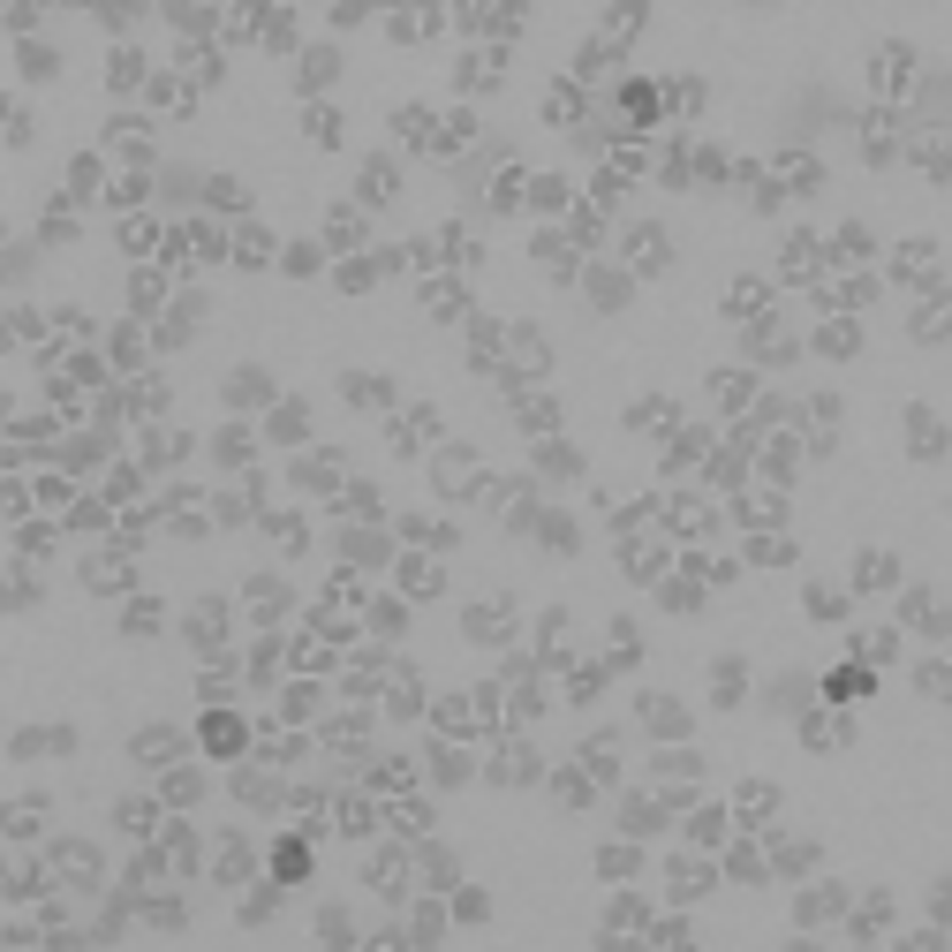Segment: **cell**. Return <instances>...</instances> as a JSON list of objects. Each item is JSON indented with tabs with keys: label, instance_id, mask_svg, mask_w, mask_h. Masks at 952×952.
<instances>
[{
	"label": "cell",
	"instance_id": "cell-6",
	"mask_svg": "<svg viewBox=\"0 0 952 952\" xmlns=\"http://www.w3.org/2000/svg\"><path fill=\"white\" fill-rule=\"evenodd\" d=\"M892 582V552H862V590H884Z\"/></svg>",
	"mask_w": 952,
	"mask_h": 952
},
{
	"label": "cell",
	"instance_id": "cell-12",
	"mask_svg": "<svg viewBox=\"0 0 952 952\" xmlns=\"http://www.w3.org/2000/svg\"><path fill=\"white\" fill-rule=\"evenodd\" d=\"M839 605H847V597H839V590H824V582H809V612H824V620H839Z\"/></svg>",
	"mask_w": 952,
	"mask_h": 952
},
{
	"label": "cell",
	"instance_id": "cell-1",
	"mask_svg": "<svg viewBox=\"0 0 952 952\" xmlns=\"http://www.w3.org/2000/svg\"><path fill=\"white\" fill-rule=\"evenodd\" d=\"M741 680H748V665H741V658H718V673H711V703H741Z\"/></svg>",
	"mask_w": 952,
	"mask_h": 952
},
{
	"label": "cell",
	"instance_id": "cell-5",
	"mask_svg": "<svg viewBox=\"0 0 952 952\" xmlns=\"http://www.w3.org/2000/svg\"><path fill=\"white\" fill-rule=\"evenodd\" d=\"M673 892H711V869L703 862H673Z\"/></svg>",
	"mask_w": 952,
	"mask_h": 952
},
{
	"label": "cell",
	"instance_id": "cell-15",
	"mask_svg": "<svg viewBox=\"0 0 952 952\" xmlns=\"http://www.w3.org/2000/svg\"><path fill=\"white\" fill-rule=\"evenodd\" d=\"M265 393H272V386H265L257 371H242V378H235V401H265Z\"/></svg>",
	"mask_w": 952,
	"mask_h": 952
},
{
	"label": "cell",
	"instance_id": "cell-3",
	"mask_svg": "<svg viewBox=\"0 0 952 952\" xmlns=\"http://www.w3.org/2000/svg\"><path fill=\"white\" fill-rule=\"evenodd\" d=\"M597 869H605V877H635L643 854H635V847H605V854H597Z\"/></svg>",
	"mask_w": 952,
	"mask_h": 952
},
{
	"label": "cell",
	"instance_id": "cell-4",
	"mask_svg": "<svg viewBox=\"0 0 952 952\" xmlns=\"http://www.w3.org/2000/svg\"><path fill=\"white\" fill-rule=\"evenodd\" d=\"M839 900H847V892H839V884H824V892H801V922H816V915H832Z\"/></svg>",
	"mask_w": 952,
	"mask_h": 952
},
{
	"label": "cell",
	"instance_id": "cell-14",
	"mask_svg": "<svg viewBox=\"0 0 952 952\" xmlns=\"http://www.w3.org/2000/svg\"><path fill=\"white\" fill-rule=\"evenodd\" d=\"M242 862H250V847H242V839H220V877H242Z\"/></svg>",
	"mask_w": 952,
	"mask_h": 952
},
{
	"label": "cell",
	"instance_id": "cell-10",
	"mask_svg": "<svg viewBox=\"0 0 952 952\" xmlns=\"http://www.w3.org/2000/svg\"><path fill=\"white\" fill-rule=\"evenodd\" d=\"M801 733H809V741H824V748H832V741H847V718H809V726H801Z\"/></svg>",
	"mask_w": 952,
	"mask_h": 952
},
{
	"label": "cell",
	"instance_id": "cell-2",
	"mask_svg": "<svg viewBox=\"0 0 952 952\" xmlns=\"http://www.w3.org/2000/svg\"><path fill=\"white\" fill-rule=\"evenodd\" d=\"M136 756H144V764H159V756H174V726H152V733H136Z\"/></svg>",
	"mask_w": 952,
	"mask_h": 952
},
{
	"label": "cell",
	"instance_id": "cell-13",
	"mask_svg": "<svg viewBox=\"0 0 952 952\" xmlns=\"http://www.w3.org/2000/svg\"><path fill=\"white\" fill-rule=\"evenodd\" d=\"M809 854H816L809 839H779V862H786V877H801V862H809Z\"/></svg>",
	"mask_w": 952,
	"mask_h": 952
},
{
	"label": "cell",
	"instance_id": "cell-8",
	"mask_svg": "<svg viewBox=\"0 0 952 952\" xmlns=\"http://www.w3.org/2000/svg\"><path fill=\"white\" fill-rule=\"evenodd\" d=\"M643 930V900H612V937H628Z\"/></svg>",
	"mask_w": 952,
	"mask_h": 952
},
{
	"label": "cell",
	"instance_id": "cell-11",
	"mask_svg": "<svg viewBox=\"0 0 952 952\" xmlns=\"http://www.w3.org/2000/svg\"><path fill=\"white\" fill-rule=\"evenodd\" d=\"M318 930H325V945H348V937H356V930H348V915H340V907H325V915H318Z\"/></svg>",
	"mask_w": 952,
	"mask_h": 952
},
{
	"label": "cell",
	"instance_id": "cell-9",
	"mask_svg": "<svg viewBox=\"0 0 952 952\" xmlns=\"http://www.w3.org/2000/svg\"><path fill=\"white\" fill-rule=\"evenodd\" d=\"M235 741H242V726H235V718H212V726H204V748H220V756H227Z\"/></svg>",
	"mask_w": 952,
	"mask_h": 952
},
{
	"label": "cell",
	"instance_id": "cell-7",
	"mask_svg": "<svg viewBox=\"0 0 952 952\" xmlns=\"http://www.w3.org/2000/svg\"><path fill=\"white\" fill-rule=\"evenodd\" d=\"M771 801H779V786H771V779L741 786V809H748V816H771Z\"/></svg>",
	"mask_w": 952,
	"mask_h": 952
},
{
	"label": "cell",
	"instance_id": "cell-16",
	"mask_svg": "<svg viewBox=\"0 0 952 952\" xmlns=\"http://www.w3.org/2000/svg\"><path fill=\"white\" fill-rule=\"evenodd\" d=\"M794 952H816V945H794Z\"/></svg>",
	"mask_w": 952,
	"mask_h": 952
}]
</instances>
